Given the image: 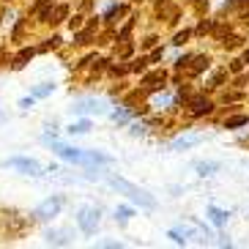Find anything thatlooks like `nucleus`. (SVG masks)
Returning <instances> with one entry per match:
<instances>
[{"mask_svg": "<svg viewBox=\"0 0 249 249\" xmlns=\"http://www.w3.org/2000/svg\"><path fill=\"white\" fill-rule=\"evenodd\" d=\"M110 183L115 186L118 192H124L129 200H134V203H140L142 208H156V200L148 195L145 189H140V186H134V183H129L126 178H110Z\"/></svg>", "mask_w": 249, "mask_h": 249, "instance_id": "f257e3e1", "label": "nucleus"}, {"mask_svg": "<svg viewBox=\"0 0 249 249\" xmlns=\"http://www.w3.org/2000/svg\"><path fill=\"white\" fill-rule=\"evenodd\" d=\"M74 112H102V104H93V102L80 104V107H74Z\"/></svg>", "mask_w": 249, "mask_h": 249, "instance_id": "4468645a", "label": "nucleus"}, {"mask_svg": "<svg viewBox=\"0 0 249 249\" xmlns=\"http://www.w3.org/2000/svg\"><path fill=\"white\" fill-rule=\"evenodd\" d=\"M30 58H33V50H30V47H25V50H19V52H17V58H14V69H22V66L28 63Z\"/></svg>", "mask_w": 249, "mask_h": 249, "instance_id": "9d476101", "label": "nucleus"}, {"mask_svg": "<svg viewBox=\"0 0 249 249\" xmlns=\"http://www.w3.org/2000/svg\"><path fill=\"white\" fill-rule=\"evenodd\" d=\"M189 36H192L189 30H183V33H178V36L173 38V44H183V41H186V38H189Z\"/></svg>", "mask_w": 249, "mask_h": 249, "instance_id": "412c9836", "label": "nucleus"}, {"mask_svg": "<svg viewBox=\"0 0 249 249\" xmlns=\"http://www.w3.org/2000/svg\"><path fill=\"white\" fill-rule=\"evenodd\" d=\"M82 25H85V17H82V14H74L71 19H69V28H71V30H80Z\"/></svg>", "mask_w": 249, "mask_h": 249, "instance_id": "dca6fc26", "label": "nucleus"}, {"mask_svg": "<svg viewBox=\"0 0 249 249\" xmlns=\"http://www.w3.org/2000/svg\"><path fill=\"white\" fill-rule=\"evenodd\" d=\"M219 167V164H213V161H208V164H197V170H200V176H211L213 170Z\"/></svg>", "mask_w": 249, "mask_h": 249, "instance_id": "a211bd4d", "label": "nucleus"}, {"mask_svg": "<svg viewBox=\"0 0 249 249\" xmlns=\"http://www.w3.org/2000/svg\"><path fill=\"white\" fill-rule=\"evenodd\" d=\"M167 82V71H154V74H148L145 80H142V85H148L151 90H156V88H161Z\"/></svg>", "mask_w": 249, "mask_h": 249, "instance_id": "39448f33", "label": "nucleus"}, {"mask_svg": "<svg viewBox=\"0 0 249 249\" xmlns=\"http://www.w3.org/2000/svg\"><path fill=\"white\" fill-rule=\"evenodd\" d=\"M88 129H90L88 121H80V124H71V126H69V132H71V134H82V132H88Z\"/></svg>", "mask_w": 249, "mask_h": 249, "instance_id": "2eb2a0df", "label": "nucleus"}, {"mask_svg": "<svg viewBox=\"0 0 249 249\" xmlns=\"http://www.w3.org/2000/svg\"><path fill=\"white\" fill-rule=\"evenodd\" d=\"M77 222H80V227L85 230V233H93L96 225H99V211H93V208H82L80 216H77Z\"/></svg>", "mask_w": 249, "mask_h": 249, "instance_id": "7ed1b4c3", "label": "nucleus"}, {"mask_svg": "<svg viewBox=\"0 0 249 249\" xmlns=\"http://www.w3.org/2000/svg\"><path fill=\"white\" fill-rule=\"evenodd\" d=\"M208 30H213V22H205L203 19V22L197 25V33H208Z\"/></svg>", "mask_w": 249, "mask_h": 249, "instance_id": "4be33fe9", "label": "nucleus"}, {"mask_svg": "<svg viewBox=\"0 0 249 249\" xmlns=\"http://www.w3.org/2000/svg\"><path fill=\"white\" fill-rule=\"evenodd\" d=\"M129 216H132V211H129V208H118V219H121V222H126Z\"/></svg>", "mask_w": 249, "mask_h": 249, "instance_id": "393cba45", "label": "nucleus"}, {"mask_svg": "<svg viewBox=\"0 0 249 249\" xmlns=\"http://www.w3.org/2000/svg\"><path fill=\"white\" fill-rule=\"evenodd\" d=\"M197 142H203V137L200 134H192V137H178V140H173L170 142V148H192V145H197Z\"/></svg>", "mask_w": 249, "mask_h": 249, "instance_id": "0eeeda50", "label": "nucleus"}, {"mask_svg": "<svg viewBox=\"0 0 249 249\" xmlns=\"http://www.w3.org/2000/svg\"><path fill=\"white\" fill-rule=\"evenodd\" d=\"M222 44H225L227 50H235V47H241V44H244V38H241V36H233V33H227V36L222 38Z\"/></svg>", "mask_w": 249, "mask_h": 249, "instance_id": "f8f14e48", "label": "nucleus"}, {"mask_svg": "<svg viewBox=\"0 0 249 249\" xmlns=\"http://www.w3.org/2000/svg\"><path fill=\"white\" fill-rule=\"evenodd\" d=\"M247 60H249V50H247V52H244V63H247Z\"/></svg>", "mask_w": 249, "mask_h": 249, "instance_id": "c756f323", "label": "nucleus"}, {"mask_svg": "<svg viewBox=\"0 0 249 249\" xmlns=\"http://www.w3.org/2000/svg\"><path fill=\"white\" fill-rule=\"evenodd\" d=\"M156 41H159V38H156V36L145 38V50H151V47H156Z\"/></svg>", "mask_w": 249, "mask_h": 249, "instance_id": "bb28decb", "label": "nucleus"}, {"mask_svg": "<svg viewBox=\"0 0 249 249\" xmlns=\"http://www.w3.org/2000/svg\"><path fill=\"white\" fill-rule=\"evenodd\" d=\"M60 41H63V38H60V36H52V38H50V41H47V44H44V47H41V50H50V47H58V44H60Z\"/></svg>", "mask_w": 249, "mask_h": 249, "instance_id": "5701e85b", "label": "nucleus"}, {"mask_svg": "<svg viewBox=\"0 0 249 249\" xmlns=\"http://www.w3.org/2000/svg\"><path fill=\"white\" fill-rule=\"evenodd\" d=\"M93 25H88V28L82 30L80 28V33H77V38H74V44H90V38H93Z\"/></svg>", "mask_w": 249, "mask_h": 249, "instance_id": "9b49d317", "label": "nucleus"}, {"mask_svg": "<svg viewBox=\"0 0 249 249\" xmlns=\"http://www.w3.org/2000/svg\"><path fill=\"white\" fill-rule=\"evenodd\" d=\"M126 71H132V66H112V74H118V77H124Z\"/></svg>", "mask_w": 249, "mask_h": 249, "instance_id": "b1692460", "label": "nucleus"}, {"mask_svg": "<svg viewBox=\"0 0 249 249\" xmlns=\"http://www.w3.org/2000/svg\"><path fill=\"white\" fill-rule=\"evenodd\" d=\"M211 216H213V222H216V225L227 222V213H225V211H219V208H211Z\"/></svg>", "mask_w": 249, "mask_h": 249, "instance_id": "6ab92c4d", "label": "nucleus"}, {"mask_svg": "<svg viewBox=\"0 0 249 249\" xmlns=\"http://www.w3.org/2000/svg\"><path fill=\"white\" fill-rule=\"evenodd\" d=\"M208 63H211V60H208V55H197V58H192V66H186V71H189L192 77H197L200 71H205V69H208Z\"/></svg>", "mask_w": 249, "mask_h": 249, "instance_id": "423d86ee", "label": "nucleus"}, {"mask_svg": "<svg viewBox=\"0 0 249 249\" xmlns=\"http://www.w3.org/2000/svg\"><path fill=\"white\" fill-rule=\"evenodd\" d=\"M8 164L11 167H19V170H28V173H38V161H33V159H8Z\"/></svg>", "mask_w": 249, "mask_h": 249, "instance_id": "6e6552de", "label": "nucleus"}, {"mask_svg": "<svg viewBox=\"0 0 249 249\" xmlns=\"http://www.w3.org/2000/svg\"><path fill=\"white\" fill-rule=\"evenodd\" d=\"M189 110H192V115H208V112L213 110V104H211V99H205V96H195L189 102Z\"/></svg>", "mask_w": 249, "mask_h": 249, "instance_id": "20e7f679", "label": "nucleus"}, {"mask_svg": "<svg viewBox=\"0 0 249 249\" xmlns=\"http://www.w3.org/2000/svg\"><path fill=\"white\" fill-rule=\"evenodd\" d=\"M50 90H52V85H44V88L36 90V96H44V93H50Z\"/></svg>", "mask_w": 249, "mask_h": 249, "instance_id": "cd10ccee", "label": "nucleus"}, {"mask_svg": "<svg viewBox=\"0 0 249 249\" xmlns=\"http://www.w3.org/2000/svg\"><path fill=\"white\" fill-rule=\"evenodd\" d=\"M66 17H69V6H63V3H60V6H55V8H52L50 22H52V25H58V22H63Z\"/></svg>", "mask_w": 249, "mask_h": 249, "instance_id": "1a4fd4ad", "label": "nucleus"}, {"mask_svg": "<svg viewBox=\"0 0 249 249\" xmlns=\"http://www.w3.org/2000/svg\"><path fill=\"white\" fill-rule=\"evenodd\" d=\"M3 121H6V118H3V112H0V124H3Z\"/></svg>", "mask_w": 249, "mask_h": 249, "instance_id": "7c9ffc66", "label": "nucleus"}, {"mask_svg": "<svg viewBox=\"0 0 249 249\" xmlns=\"http://www.w3.org/2000/svg\"><path fill=\"white\" fill-rule=\"evenodd\" d=\"M247 121H249L247 115H233V118H227V121H225V126H227V129H238V126H244Z\"/></svg>", "mask_w": 249, "mask_h": 249, "instance_id": "ddd939ff", "label": "nucleus"}, {"mask_svg": "<svg viewBox=\"0 0 249 249\" xmlns=\"http://www.w3.org/2000/svg\"><path fill=\"white\" fill-rule=\"evenodd\" d=\"M238 8H249V0H238Z\"/></svg>", "mask_w": 249, "mask_h": 249, "instance_id": "c85d7f7f", "label": "nucleus"}, {"mask_svg": "<svg viewBox=\"0 0 249 249\" xmlns=\"http://www.w3.org/2000/svg\"><path fill=\"white\" fill-rule=\"evenodd\" d=\"M241 69H244V60H233V63H230V71L233 74H238Z\"/></svg>", "mask_w": 249, "mask_h": 249, "instance_id": "a878e982", "label": "nucleus"}, {"mask_svg": "<svg viewBox=\"0 0 249 249\" xmlns=\"http://www.w3.org/2000/svg\"><path fill=\"white\" fill-rule=\"evenodd\" d=\"M227 33H230V28H225V25H213V36L216 38H225Z\"/></svg>", "mask_w": 249, "mask_h": 249, "instance_id": "aec40b11", "label": "nucleus"}, {"mask_svg": "<svg viewBox=\"0 0 249 249\" xmlns=\"http://www.w3.org/2000/svg\"><path fill=\"white\" fill-rule=\"evenodd\" d=\"M148 63H151V58H140V60H134V63H132V71H145V66H148Z\"/></svg>", "mask_w": 249, "mask_h": 249, "instance_id": "f3484780", "label": "nucleus"}, {"mask_svg": "<svg viewBox=\"0 0 249 249\" xmlns=\"http://www.w3.org/2000/svg\"><path fill=\"white\" fill-rule=\"evenodd\" d=\"M134 3H140V0H134Z\"/></svg>", "mask_w": 249, "mask_h": 249, "instance_id": "473e14b6", "label": "nucleus"}, {"mask_svg": "<svg viewBox=\"0 0 249 249\" xmlns=\"http://www.w3.org/2000/svg\"><path fill=\"white\" fill-rule=\"evenodd\" d=\"M60 205H63V200L55 197V200H47V203H41L33 211V219H50V216H55V213L60 211Z\"/></svg>", "mask_w": 249, "mask_h": 249, "instance_id": "f03ea898", "label": "nucleus"}, {"mask_svg": "<svg viewBox=\"0 0 249 249\" xmlns=\"http://www.w3.org/2000/svg\"><path fill=\"white\" fill-rule=\"evenodd\" d=\"M0 58H3V50H0Z\"/></svg>", "mask_w": 249, "mask_h": 249, "instance_id": "2f4dec72", "label": "nucleus"}]
</instances>
